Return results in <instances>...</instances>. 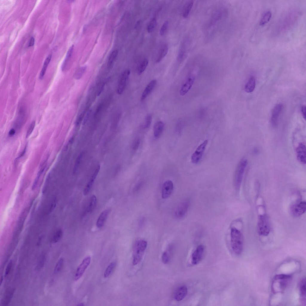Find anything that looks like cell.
<instances>
[{
    "label": "cell",
    "mask_w": 306,
    "mask_h": 306,
    "mask_svg": "<svg viewBox=\"0 0 306 306\" xmlns=\"http://www.w3.org/2000/svg\"><path fill=\"white\" fill-rule=\"evenodd\" d=\"M231 244L232 250L236 255L241 253L243 250V236L241 232L235 227L231 229Z\"/></svg>",
    "instance_id": "obj_1"
},
{
    "label": "cell",
    "mask_w": 306,
    "mask_h": 306,
    "mask_svg": "<svg viewBox=\"0 0 306 306\" xmlns=\"http://www.w3.org/2000/svg\"><path fill=\"white\" fill-rule=\"evenodd\" d=\"M147 245V241L143 239H139L135 242L133 251L132 263L133 265H136L140 262Z\"/></svg>",
    "instance_id": "obj_2"
},
{
    "label": "cell",
    "mask_w": 306,
    "mask_h": 306,
    "mask_svg": "<svg viewBox=\"0 0 306 306\" xmlns=\"http://www.w3.org/2000/svg\"><path fill=\"white\" fill-rule=\"evenodd\" d=\"M247 164V160L246 159H242L239 163L236 168L234 182L235 187L237 189L240 187Z\"/></svg>",
    "instance_id": "obj_3"
},
{
    "label": "cell",
    "mask_w": 306,
    "mask_h": 306,
    "mask_svg": "<svg viewBox=\"0 0 306 306\" xmlns=\"http://www.w3.org/2000/svg\"><path fill=\"white\" fill-rule=\"evenodd\" d=\"M257 231L258 234L262 236H267L270 232L269 223L267 217L264 215H260L258 217Z\"/></svg>",
    "instance_id": "obj_4"
},
{
    "label": "cell",
    "mask_w": 306,
    "mask_h": 306,
    "mask_svg": "<svg viewBox=\"0 0 306 306\" xmlns=\"http://www.w3.org/2000/svg\"><path fill=\"white\" fill-rule=\"evenodd\" d=\"M222 8L216 10L212 16L208 23L207 27V31H209L210 34L212 32L220 22L224 16V11Z\"/></svg>",
    "instance_id": "obj_5"
},
{
    "label": "cell",
    "mask_w": 306,
    "mask_h": 306,
    "mask_svg": "<svg viewBox=\"0 0 306 306\" xmlns=\"http://www.w3.org/2000/svg\"><path fill=\"white\" fill-rule=\"evenodd\" d=\"M306 210L305 201H300L293 204L290 208V212L294 217H298L303 215Z\"/></svg>",
    "instance_id": "obj_6"
},
{
    "label": "cell",
    "mask_w": 306,
    "mask_h": 306,
    "mask_svg": "<svg viewBox=\"0 0 306 306\" xmlns=\"http://www.w3.org/2000/svg\"><path fill=\"white\" fill-rule=\"evenodd\" d=\"M190 202L186 200L181 202L176 208L174 212L175 217L177 219L183 218L186 214L189 207Z\"/></svg>",
    "instance_id": "obj_7"
},
{
    "label": "cell",
    "mask_w": 306,
    "mask_h": 306,
    "mask_svg": "<svg viewBox=\"0 0 306 306\" xmlns=\"http://www.w3.org/2000/svg\"><path fill=\"white\" fill-rule=\"evenodd\" d=\"M208 140H205L197 148L191 156V161L193 163H197L201 159L207 144Z\"/></svg>",
    "instance_id": "obj_8"
},
{
    "label": "cell",
    "mask_w": 306,
    "mask_h": 306,
    "mask_svg": "<svg viewBox=\"0 0 306 306\" xmlns=\"http://www.w3.org/2000/svg\"><path fill=\"white\" fill-rule=\"evenodd\" d=\"M130 73L128 69L125 70L122 73L117 88V92L118 94H122L124 91Z\"/></svg>",
    "instance_id": "obj_9"
},
{
    "label": "cell",
    "mask_w": 306,
    "mask_h": 306,
    "mask_svg": "<svg viewBox=\"0 0 306 306\" xmlns=\"http://www.w3.org/2000/svg\"><path fill=\"white\" fill-rule=\"evenodd\" d=\"M91 257L89 256H86L82 260L78 267L74 276V280L77 281L79 279L84 273L85 270L89 265Z\"/></svg>",
    "instance_id": "obj_10"
},
{
    "label": "cell",
    "mask_w": 306,
    "mask_h": 306,
    "mask_svg": "<svg viewBox=\"0 0 306 306\" xmlns=\"http://www.w3.org/2000/svg\"><path fill=\"white\" fill-rule=\"evenodd\" d=\"M204 250V247L203 245H199L196 247L191 256V261L193 265H196L202 259Z\"/></svg>",
    "instance_id": "obj_11"
},
{
    "label": "cell",
    "mask_w": 306,
    "mask_h": 306,
    "mask_svg": "<svg viewBox=\"0 0 306 306\" xmlns=\"http://www.w3.org/2000/svg\"><path fill=\"white\" fill-rule=\"evenodd\" d=\"M296 152L298 160L302 164L306 162V146L303 143H300L296 149Z\"/></svg>",
    "instance_id": "obj_12"
},
{
    "label": "cell",
    "mask_w": 306,
    "mask_h": 306,
    "mask_svg": "<svg viewBox=\"0 0 306 306\" xmlns=\"http://www.w3.org/2000/svg\"><path fill=\"white\" fill-rule=\"evenodd\" d=\"M291 277L290 276L288 275H277L274 278L273 283H278L275 284H277L280 288V290H281L286 286Z\"/></svg>",
    "instance_id": "obj_13"
},
{
    "label": "cell",
    "mask_w": 306,
    "mask_h": 306,
    "mask_svg": "<svg viewBox=\"0 0 306 306\" xmlns=\"http://www.w3.org/2000/svg\"><path fill=\"white\" fill-rule=\"evenodd\" d=\"M282 108V105L279 104L277 105L273 110L270 118V123L273 127H276L278 125L279 118Z\"/></svg>",
    "instance_id": "obj_14"
},
{
    "label": "cell",
    "mask_w": 306,
    "mask_h": 306,
    "mask_svg": "<svg viewBox=\"0 0 306 306\" xmlns=\"http://www.w3.org/2000/svg\"><path fill=\"white\" fill-rule=\"evenodd\" d=\"M195 79V76L194 75H191L187 78L180 88V95L183 96L188 92L193 85Z\"/></svg>",
    "instance_id": "obj_15"
},
{
    "label": "cell",
    "mask_w": 306,
    "mask_h": 306,
    "mask_svg": "<svg viewBox=\"0 0 306 306\" xmlns=\"http://www.w3.org/2000/svg\"><path fill=\"white\" fill-rule=\"evenodd\" d=\"M173 189V184L170 180L166 181L163 184L162 189V196L163 198L166 199L171 194Z\"/></svg>",
    "instance_id": "obj_16"
},
{
    "label": "cell",
    "mask_w": 306,
    "mask_h": 306,
    "mask_svg": "<svg viewBox=\"0 0 306 306\" xmlns=\"http://www.w3.org/2000/svg\"><path fill=\"white\" fill-rule=\"evenodd\" d=\"M187 292V288L186 285L180 286L175 290L174 294V298L177 301H181L186 296Z\"/></svg>",
    "instance_id": "obj_17"
},
{
    "label": "cell",
    "mask_w": 306,
    "mask_h": 306,
    "mask_svg": "<svg viewBox=\"0 0 306 306\" xmlns=\"http://www.w3.org/2000/svg\"><path fill=\"white\" fill-rule=\"evenodd\" d=\"M156 84V80L155 79L152 80L147 85L141 96L140 100L141 101H144L151 93L154 88Z\"/></svg>",
    "instance_id": "obj_18"
},
{
    "label": "cell",
    "mask_w": 306,
    "mask_h": 306,
    "mask_svg": "<svg viewBox=\"0 0 306 306\" xmlns=\"http://www.w3.org/2000/svg\"><path fill=\"white\" fill-rule=\"evenodd\" d=\"M100 169V166L98 165L92 175L90 181L87 184L84 189L83 192L84 195H86L88 193L94 183V180L98 173Z\"/></svg>",
    "instance_id": "obj_19"
},
{
    "label": "cell",
    "mask_w": 306,
    "mask_h": 306,
    "mask_svg": "<svg viewBox=\"0 0 306 306\" xmlns=\"http://www.w3.org/2000/svg\"><path fill=\"white\" fill-rule=\"evenodd\" d=\"M164 127V124L161 121H157L155 123L153 127V131L155 138H158L160 136L163 132Z\"/></svg>",
    "instance_id": "obj_20"
},
{
    "label": "cell",
    "mask_w": 306,
    "mask_h": 306,
    "mask_svg": "<svg viewBox=\"0 0 306 306\" xmlns=\"http://www.w3.org/2000/svg\"><path fill=\"white\" fill-rule=\"evenodd\" d=\"M300 293V299L303 305H306V281L305 278L301 280L299 284Z\"/></svg>",
    "instance_id": "obj_21"
},
{
    "label": "cell",
    "mask_w": 306,
    "mask_h": 306,
    "mask_svg": "<svg viewBox=\"0 0 306 306\" xmlns=\"http://www.w3.org/2000/svg\"><path fill=\"white\" fill-rule=\"evenodd\" d=\"M168 51V47L166 44L161 45L158 51L157 56L156 62H159L167 54Z\"/></svg>",
    "instance_id": "obj_22"
},
{
    "label": "cell",
    "mask_w": 306,
    "mask_h": 306,
    "mask_svg": "<svg viewBox=\"0 0 306 306\" xmlns=\"http://www.w3.org/2000/svg\"><path fill=\"white\" fill-rule=\"evenodd\" d=\"M109 212V210L106 209L103 211L99 216L97 221L96 225L98 228L102 227L106 221Z\"/></svg>",
    "instance_id": "obj_23"
},
{
    "label": "cell",
    "mask_w": 306,
    "mask_h": 306,
    "mask_svg": "<svg viewBox=\"0 0 306 306\" xmlns=\"http://www.w3.org/2000/svg\"><path fill=\"white\" fill-rule=\"evenodd\" d=\"M255 86V80L253 76H251L246 84L244 89L247 93H250L254 90Z\"/></svg>",
    "instance_id": "obj_24"
},
{
    "label": "cell",
    "mask_w": 306,
    "mask_h": 306,
    "mask_svg": "<svg viewBox=\"0 0 306 306\" xmlns=\"http://www.w3.org/2000/svg\"><path fill=\"white\" fill-rule=\"evenodd\" d=\"M193 4L192 0L188 1L185 4L183 7L182 15L183 17L186 18L189 16Z\"/></svg>",
    "instance_id": "obj_25"
},
{
    "label": "cell",
    "mask_w": 306,
    "mask_h": 306,
    "mask_svg": "<svg viewBox=\"0 0 306 306\" xmlns=\"http://www.w3.org/2000/svg\"><path fill=\"white\" fill-rule=\"evenodd\" d=\"M272 15V13L270 10L265 12L260 19L259 25L263 26L267 23L270 20Z\"/></svg>",
    "instance_id": "obj_26"
},
{
    "label": "cell",
    "mask_w": 306,
    "mask_h": 306,
    "mask_svg": "<svg viewBox=\"0 0 306 306\" xmlns=\"http://www.w3.org/2000/svg\"><path fill=\"white\" fill-rule=\"evenodd\" d=\"M172 249V245H170L166 250L163 253L162 256V260L164 264H166L169 262L170 259L171 253Z\"/></svg>",
    "instance_id": "obj_27"
},
{
    "label": "cell",
    "mask_w": 306,
    "mask_h": 306,
    "mask_svg": "<svg viewBox=\"0 0 306 306\" xmlns=\"http://www.w3.org/2000/svg\"><path fill=\"white\" fill-rule=\"evenodd\" d=\"M52 57L51 55H49L45 59L43 67L40 73L39 78L40 79H42L45 73L48 65L51 61Z\"/></svg>",
    "instance_id": "obj_28"
},
{
    "label": "cell",
    "mask_w": 306,
    "mask_h": 306,
    "mask_svg": "<svg viewBox=\"0 0 306 306\" xmlns=\"http://www.w3.org/2000/svg\"><path fill=\"white\" fill-rule=\"evenodd\" d=\"M148 64V60L146 59L143 60L140 64L137 69V72L138 75H141L145 70Z\"/></svg>",
    "instance_id": "obj_29"
},
{
    "label": "cell",
    "mask_w": 306,
    "mask_h": 306,
    "mask_svg": "<svg viewBox=\"0 0 306 306\" xmlns=\"http://www.w3.org/2000/svg\"><path fill=\"white\" fill-rule=\"evenodd\" d=\"M157 25V21L155 18H152L149 22L147 26V30L149 33L152 32L155 28Z\"/></svg>",
    "instance_id": "obj_30"
},
{
    "label": "cell",
    "mask_w": 306,
    "mask_h": 306,
    "mask_svg": "<svg viewBox=\"0 0 306 306\" xmlns=\"http://www.w3.org/2000/svg\"><path fill=\"white\" fill-rule=\"evenodd\" d=\"M14 292V289H12L7 292L4 299L3 304L4 305H7L9 304L13 294Z\"/></svg>",
    "instance_id": "obj_31"
},
{
    "label": "cell",
    "mask_w": 306,
    "mask_h": 306,
    "mask_svg": "<svg viewBox=\"0 0 306 306\" xmlns=\"http://www.w3.org/2000/svg\"><path fill=\"white\" fill-rule=\"evenodd\" d=\"M115 263L114 262L111 263L106 268L104 274L105 278H107L111 274L112 271L115 267Z\"/></svg>",
    "instance_id": "obj_32"
},
{
    "label": "cell",
    "mask_w": 306,
    "mask_h": 306,
    "mask_svg": "<svg viewBox=\"0 0 306 306\" xmlns=\"http://www.w3.org/2000/svg\"><path fill=\"white\" fill-rule=\"evenodd\" d=\"M118 54V51L115 50L113 51L110 55L108 61V65L110 66L113 63Z\"/></svg>",
    "instance_id": "obj_33"
},
{
    "label": "cell",
    "mask_w": 306,
    "mask_h": 306,
    "mask_svg": "<svg viewBox=\"0 0 306 306\" xmlns=\"http://www.w3.org/2000/svg\"><path fill=\"white\" fill-rule=\"evenodd\" d=\"M96 196L94 195H92L90 199V202L88 208V212H91L93 211L96 206Z\"/></svg>",
    "instance_id": "obj_34"
},
{
    "label": "cell",
    "mask_w": 306,
    "mask_h": 306,
    "mask_svg": "<svg viewBox=\"0 0 306 306\" xmlns=\"http://www.w3.org/2000/svg\"><path fill=\"white\" fill-rule=\"evenodd\" d=\"M64 260L63 258H60L57 263L55 267L54 270V273L55 274H57L61 270L63 265Z\"/></svg>",
    "instance_id": "obj_35"
},
{
    "label": "cell",
    "mask_w": 306,
    "mask_h": 306,
    "mask_svg": "<svg viewBox=\"0 0 306 306\" xmlns=\"http://www.w3.org/2000/svg\"><path fill=\"white\" fill-rule=\"evenodd\" d=\"M86 68V66H85L80 68L75 75V79H79L84 74Z\"/></svg>",
    "instance_id": "obj_36"
},
{
    "label": "cell",
    "mask_w": 306,
    "mask_h": 306,
    "mask_svg": "<svg viewBox=\"0 0 306 306\" xmlns=\"http://www.w3.org/2000/svg\"><path fill=\"white\" fill-rule=\"evenodd\" d=\"M62 235V230H58L55 234L52 239L53 242L56 243L58 242L61 238Z\"/></svg>",
    "instance_id": "obj_37"
},
{
    "label": "cell",
    "mask_w": 306,
    "mask_h": 306,
    "mask_svg": "<svg viewBox=\"0 0 306 306\" xmlns=\"http://www.w3.org/2000/svg\"><path fill=\"white\" fill-rule=\"evenodd\" d=\"M83 155V153H81L79 154V155L78 157H77L74 166L73 171L74 173H75L77 169L80 164V163L81 161V160L82 158Z\"/></svg>",
    "instance_id": "obj_38"
},
{
    "label": "cell",
    "mask_w": 306,
    "mask_h": 306,
    "mask_svg": "<svg viewBox=\"0 0 306 306\" xmlns=\"http://www.w3.org/2000/svg\"><path fill=\"white\" fill-rule=\"evenodd\" d=\"M169 25V22L168 21H165L161 27L160 33V35L162 36H163L166 32Z\"/></svg>",
    "instance_id": "obj_39"
},
{
    "label": "cell",
    "mask_w": 306,
    "mask_h": 306,
    "mask_svg": "<svg viewBox=\"0 0 306 306\" xmlns=\"http://www.w3.org/2000/svg\"><path fill=\"white\" fill-rule=\"evenodd\" d=\"M152 120V117L151 115L148 114L146 116L145 118V121L143 128H149L150 126Z\"/></svg>",
    "instance_id": "obj_40"
},
{
    "label": "cell",
    "mask_w": 306,
    "mask_h": 306,
    "mask_svg": "<svg viewBox=\"0 0 306 306\" xmlns=\"http://www.w3.org/2000/svg\"><path fill=\"white\" fill-rule=\"evenodd\" d=\"M140 144V140L139 138H136L133 141L132 144V149L134 151H136L138 148Z\"/></svg>",
    "instance_id": "obj_41"
},
{
    "label": "cell",
    "mask_w": 306,
    "mask_h": 306,
    "mask_svg": "<svg viewBox=\"0 0 306 306\" xmlns=\"http://www.w3.org/2000/svg\"><path fill=\"white\" fill-rule=\"evenodd\" d=\"M35 126V122L34 121H33V122H32L31 124L30 125L28 129L26 135V137L27 138L31 134L32 131H33V130Z\"/></svg>",
    "instance_id": "obj_42"
},
{
    "label": "cell",
    "mask_w": 306,
    "mask_h": 306,
    "mask_svg": "<svg viewBox=\"0 0 306 306\" xmlns=\"http://www.w3.org/2000/svg\"><path fill=\"white\" fill-rule=\"evenodd\" d=\"M12 266V261L10 260L8 263L6 268L5 276H6L9 273Z\"/></svg>",
    "instance_id": "obj_43"
},
{
    "label": "cell",
    "mask_w": 306,
    "mask_h": 306,
    "mask_svg": "<svg viewBox=\"0 0 306 306\" xmlns=\"http://www.w3.org/2000/svg\"><path fill=\"white\" fill-rule=\"evenodd\" d=\"M45 258V257L43 255L41 256V258H40L38 263V268H40L42 267L44 263Z\"/></svg>",
    "instance_id": "obj_44"
},
{
    "label": "cell",
    "mask_w": 306,
    "mask_h": 306,
    "mask_svg": "<svg viewBox=\"0 0 306 306\" xmlns=\"http://www.w3.org/2000/svg\"><path fill=\"white\" fill-rule=\"evenodd\" d=\"M301 111L302 115L305 120L306 119V106L303 105L302 107Z\"/></svg>",
    "instance_id": "obj_45"
},
{
    "label": "cell",
    "mask_w": 306,
    "mask_h": 306,
    "mask_svg": "<svg viewBox=\"0 0 306 306\" xmlns=\"http://www.w3.org/2000/svg\"><path fill=\"white\" fill-rule=\"evenodd\" d=\"M35 42L34 39L33 37H32L30 40L28 46H32L34 45Z\"/></svg>",
    "instance_id": "obj_46"
},
{
    "label": "cell",
    "mask_w": 306,
    "mask_h": 306,
    "mask_svg": "<svg viewBox=\"0 0 306 306\" xmlns=\"http://www.w3.org/2000/svg\"><path fill=\"white\" fill-rule=\"evenodd\" d=\"M90 113L89 112H88V113L85 116V118H84V120H83V125L85 124V123H86V122L87 121V119L88 117H89Z\"/></svg>",
    "instance_id": "obj_47"
},
{
    "label": "cell",
    "mask_w": 306,
    "mask_h": 306,
    "mask_svg": "<svg viewBox=\"0 0 306 306\" xmlns=\"http://www.w3.org/2000/svg\"><path fill=\"white\" fill-rule=\"evenodd\" d=\"M103 88H104V85L103 84H102V85L100 86V87L99 90H98V96L99 95H100V94H101V92L102 91L103 89Z\"/></svg>",
    "instance_id": "obj_48"
},
{
    "label": "cell",
    "mask_w": 306,
    "mask_h": 306,
    "mask_svg": "<svg viewBox=\"0 0 306 306\" xmlns=\"http://www.w3.org/2000/svg\"><path fill=\"white\" fill-rule=\"evenodd\" d=\"M15 133V130L14 129H12L9 131V136H13L14 134Z\"/></svg>",
    "instance_id": "obj_49"
},
{
    "label": "cell",
    "mask_w": 306,
    "mask_h": 306,
    "mask_svg": "<svg viewBox=\"0 0 306 306\" xmlns=\"http://www.w3.org/2000/svg\"><path fill=\"white\" fill-rule=\"evenodd\" d=\"M140 20H138L136 24L135 25V27H136V28H137L138 26L140 24Z\"/></svg>",
    "instance_id": "obj_50"
},
{
    "label": "cell",
    "mask_w": 306,
    "mask_h": 306,
    "mask_svg": "<svg viewBox=\"0 0 306 306\" xmlns=\"http://www.w3.org/2000/svg\"><path fill=\"white\" fill-rule=\"evenodd\" d=\"M78 305L82 306L84 305V304H83V303H80L79 304V305Z\"/></svg>",
    "instance_id": "obj_51"
},
{
    "label": "cell",
    "mask_w": 306,
    "mask_h": 306,
    "mask_svg": "<svg viewBox=\"0 0 306 306\" xmlns=\"http://www.w3.org/2000/svg\"><path fill=\"white\" fill-rule=\"evenodd\" d=\"M3 280V277L2 276L1 277V280H0L1 284H2V282Z\"/></svg>",
    "instance_id": "obj_52"
}]
</instances>
